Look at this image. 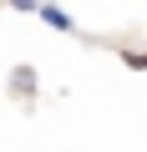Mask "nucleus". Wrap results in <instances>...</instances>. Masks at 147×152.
I'll use <instances>...</instances> for the list:
<instances>
[{
  "instance_id": "f257e3e1",
  "label": "nucleus",
  "mask_w": 147,
  "mask_h": 152,
  "mask_svg": "<svg viewBox=\"0 0 147 152\" xmlns=\"http://www.w3.org/2000/svg\"><path fill=\"white\" fill-rule=\"evenodd\" d=\"M36 15H41L51 31H61V36H76V15H71L61 0H41V5H36Z\"/></svg>"
},
{
  "instance_id": "f03ea898",
  "label": "nucleus",
  "mask_w": 147,
  "mask_h": 152,
  "mask_svg": "<svg viewBox=\"0 0 147 152\" xmlns=\"http://www.w3.org/2000/svg\"><path fill=\"white\" fill-rule=\"evenodd\" d=\"M10 91H15V96H36V71H31V66H15V71H10Z\"/></svg>"
},
{
  "instance_id": "7ed1b4c3",
  "label": "nucleus",
  "mask_w": 147,
  "mask_h": 152,
  "mask_svg": "<svg viewBox=\"0 0 147 152\" xmlns=\"http://www.w3.org/2000/svg\"><path fill=\"white\" fill-rule=\"evenodd\" d=\"M122 66H132V71H147V51H122Z\"/></svg>"
},
{
  "instance_id": "20e7f679",
  "label": "nucleus",
  "mask_w": 147,
  "mask_h": 152,
  "mask_svg": "<svg viewBox=\"0 0 147 152\" xmlns=\"http://www.w3.org/2000/svg\"><path fill=\"white\" fill-rule=\"evenodd\" d=\"M5 5H10V10H20V15H36V5H41V0H5Z\"/></svg>"
}]
</instances>
